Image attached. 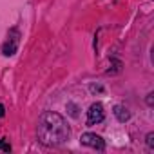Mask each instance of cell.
<instances>
[{
  "instance_id": "8992f818",
  "label": "cell",
  "mask_w": 154,
  "mask_h": 154,
  "mask_svg": "<svg viewBox=\"0 0 154 154\" xmlns=\"http://www.w3.org/2000/svg\"><path fill=\"white\" fill-rule=\"evenodd\" d=\"M0 150H4V152H11V145H9V141H6V140L0 141Z\"/></svg>"
},
{
  "instance_id": "3957f363",
  "label": "cell",
  "mask_w": 154,
  "mask_h": 154,
  "mask_svg": "<svg viewBox=\"0 0 154 154\" xmlns=\"http://www.w3.org/2000/svg\"><path fill=\"white\" fill-rule=\"evenodd\" d=\"M80 141H82L84 145H87V147H93V149H98V150H103V147H105V143H103L102 136H98V134H93V132H85V134H82Z\"/></svg>"
},
{
  "instance_id": "52a82bcc",
  "label": "cell",
  "mask_w": 154,
  "mask_h": 154,
  "mask_svg": "<svg viewBox=\"0 0 154 154\" xmlns=\"http://www.w3.org/2000/svg\"><path fill=\"white\" fill-rule=\"evenodd\" d=\"M147 143H149V147H150V149L154 147V134H152V132L147 136Z\"/></svg>"
},
{
  "instance_id": "5b68a950",
  "label": "cell",
  "mask_w": 154,
  "mask_h": 154,
  "mask_svg": "<svg viewBox=\"0 0 154 154\" xmlns=\"http://www.w3.org/2000/svg\"><path fill=\"white\" fill-rule=\"evenodd\" d=\"M2 51H4V54H6V56H11V54H15V51H17V38H13L11 42H6Z\"/></svg>"
},
{
  "instance_id": "7a4b0ae2",
  "label": "cell",
  "mask_w": 154,
  "mask_h": 154,
  "mask_svg": "<svg viewBox=\"0 0 154 154\" xmlns=\"http://www.w3.org/2000/svg\"><path fill=\"white\" fill-rule=\"evenodd\" d=\"M103 120V105L102 103H93L87 111V125L100 123Z\"/></svg>"
},
{
  "instance_id": "6da1fadb",
  "label": "cell",
  "mask_w": 154,
  "mask_h": 154,
  "mask_svg": "<svg viewBox=\"0 0 154 154\" xmlns=\"http://www.w3.org/2000/svg\"><path fill=\"white\" fill-rule=\"evenodd\" d=\"M36 132H38V140L47 147H58V145L65 143L71 136V131H69V125L65 123V120L60 114L51 112V111L44 112L38 118Z\"/></svg>"
},
{
  "instance_id": "277c9868",
  "label": "cell",
  "mask_w": 154,
  "mask_h": 154,
  "mask_svg": "<svg viewBox=\"0 0 154 154\" xmlns=\"http://www.w3.org/2000/svg\"><path fill=\"white\" fill-rule=\"evenodd\" d=\"M114 114H116V118H118L120 122H125V120L131 118V112H129L125 107H122V105H116V107H114Z\"/></svg>"
},
{
  "instance_id": "ba28073f",
  "label": "cell",
  "mask_w": 154,
  "mask_h": 154,
  "mask_svg": "<svg viewBox=\"0 0 154 154\" xmlns=\"http://www.w3.org/2000/svg\"><path fill=\"white\" fill-rule=\"evenodd\" d=\"M4 116V105H0V118Z\"/></svg>"
}]
</instances>
